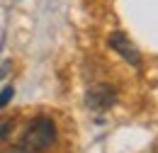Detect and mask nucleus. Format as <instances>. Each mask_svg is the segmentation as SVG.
<instances>
[{"label": "nucleus", "instance_id": "6", "mask_svg": "<svg viewBox=\"0 0 158 153\" xmlns=\"http://www.w3.org/2000/svg\"><path fill=\"white\" fill-rule=\"evenodd\" d=\"M7 71H10V63H2V66H0V78L5 76V73H7Z\"/></svg>", "mask_w": 158, "mask_h": 153}, {"label": "nucleus", "instance_id": "5", "mask_svg": "<svg viewBox=\"0 0 158 153\" xmlns=\"http://www.w3.org/2000/svg\"><path fill=\"white\" fill-rule=\"evenodd\" d=\"M10 131H12V122H10V119H5V122H0V141H5Z\"/></svg>", "mask_w": 158, "mask_h": 153}, {"label": "nucleus", "instance_id": "2", "mask_svg": "<svg viewBox=\"0 0 158 153\" xmlns=\"http://www.w3.org/2000/svg\"><path fill=\"white\" fill-rule=\"evenodd\" d=\"M117 88L114 85H110V83H98V85H93L88 93H85V105L93 110V112H107L110 107H114L117 105Z\"/></svg>", "mask_w": 158, "mask_h": 153}, {"label": "nucleus", "instance_id": "3", "mask_svg": "<svg viewBox=\"0 0 158 153\" xmlns=\"http://www.w3.org/2000/svg\"><path fill=\"white\" fill-rule=\"evenodd\" d=\"M107 44H110L112 51H117L119 56L124 58L127 63H131L134 68L141 66V54H139V49L131 44V39L127 37L124 32H112V34L107 37Z\"/></svg>", "mask_w": 158, "mask_h": 153}, {"label": "nucleus", "instance_id": "4", "mask_svg": "<svg viewBox=\"0 0 158 153\" xmlns=\"http://www.w3.org/2000/svg\"><path fill=\"white\" fill-rule=\"evenodd\" d=\"M12 97H15V88H12V85H5V88L0 90V110L7 107V102H10Z\"/></svg>", "mask_w": 158, "mask_h": 153}, {"label": "nucleus", "instance_id": "1", "mask_svg": "<svg viewBox=\"0 0 158 153\" xmlns=\"http://www.w3.org/2000/svg\"><path fill=\"white\" fill-rule=\"evenodd\" d=\"M54 141H56V124L46 117H39L24 129L20 141L5 153H44L49 146H54Z\"/></svg>", "mask_w": 158, "mask_h": 153}]
</instances>
